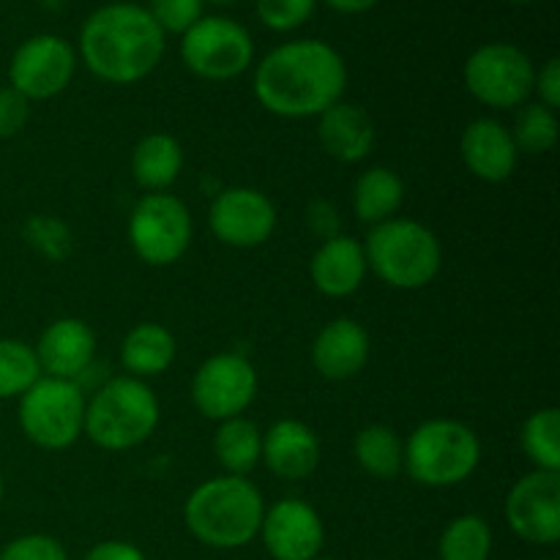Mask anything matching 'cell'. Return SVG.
<instances>
[{"instance_id":"18","label":"cell","mask_w":560,"mask_h":560,"mask_svg":"<svg viewBox=\"0 0 560 560\" xmlns=\"http://www.w3.org/2000/svg\"><path fill=\"white\" fill-rule=\"evenodd\" d=\"M320 438L310 424L299 419H279L262 432V457L266 468L277 479L304 481L320 468Z\"/></svg>"},{"instance_id":"28","label":"cell","mask_w":560,"mask_h":560,"mask_svg":"<svg viewBox=\"0 0 560 560\" xmlns=\"http://www.w3.org/2000/svg\"><path fill=\"white\" fill-rule=\"evenodd\" d=\"M441 560H490L492 528L479 514H463L446 525L438 545Z\"/></svg>"},{"instance_id":"2","label":"cell","mask_w":560,"mask_h":560,"mask_svg":"<svg viewBox=\"0 0 560 560\" xmlns=\"http://www.w3.org/2000/svg\"><path fill=\"white\" fill-rule=\"evenodd\" d=\"M164 33L145 5L107 3L80 31V58L93 77L109 85L145 80L164 58Z\"/></svg>"},{"instance_id":"8","label":"cell","mask_w":560,"mask_h":560,"mask_svg":"<svg viewBox=\"0 0 560 560\" xmlns=\"http://www.w3.org/2000/svg\"><path fill=\"white\" fill-rule=\"evenodd\" d=\"M129 244L145 266L164 268L189 252L195 222L180 197L167 191L142 195L129 213Z\"/></svg>"},{"instance_id":"39","label":"cell","mask_w":560,"mask_h":560,"mask_svg":"<svg viewBox=\"0 0 560 560\" xmlns=\"http://www.w3.org/2000/svg\"><path fill=\"white\" fill-rule=\"evenodd\" d=\"M206 3H213V5H233L235 0H206Z\"/></svg>"},{"instance_id":"22","label":"cell","mask_w":560,"mask_h":560,"mask_svg":"<svg viewBox=\"0 0 560 560\" xmlns=\"http://www.w3.org/2000/svg\"><path fill=\"white\" fill-rule=\"evenodd\" d=\"M175 355H178V345H175L173 331L153 320L131 326L120 342V364H124L126 375L137 377V381H148V377L167 372Z\"/></svg>"},{"instance_id":"25","label":"cell","mask_w":560,"mask_h":560,"mask_svg":"<svg viewBox=\"0 0 560 560\" xmlns=\"http://www.w3.org/2000/svg\"><path fill=\"white\" fill-rule=\"evenodd\" d=\"M213 457L228 476H249L262 457L260 427L246 416L219 421L213 432Z\"/></svg>"},{"instance_id":"36","label":"cell","mask_w":560,"mask_h":560,"mask_svg":"<svg viewBox=\"0 0 560 560\" xmlns=\"http://www.w3.org/2000/svg\"><path fill=\"white\" fill-rule=\"evenodd\" d=\"M534 93L539 96V104L556 109L560 107V60L550 58L539 71H536Z\"/></svg>"},{"instance_id":"4","label":"cell","mask_w":560,"mask_h":560,"mask_svg":"<svg viewBox=\"0 0 560 560\" xmlns=\"http://www.w3.org/2000/svg\"><path fill=\"white\" fill-rule=\"evenodd\" d=\"M159 399L145 381L120 375L104 383L85 402L82 435L102 452H129L156 432Z\"/></svg>"},{"instance_id":"38","label":"cell","mask_w":560,"mask_h":560,"mask_svg":"<svg viewBox=\"0 0 560 560\" xmlns=\"http://www.w3.org/2000/svg\"><path fill=\"white\" fill-rule=\"evenodd\" d=\"M326 3L339 14H364V11L375 9L381 0H326Z\"/></svg>"},{"instance_id":"30","label":"cell","mask_w":560,"mask_h":560,"mask_svg":"<svg viewBox=\"0 0 560 560\" xmlns=\"http://www.w3.org/2000/svg\"><path fill=\"white\" fill-rule=\"evenodd\" d=\"M42 377L36 350L22 339H0V399H20Z\"/></svg>"},{"instance_id":"14","label":"cell","mask_w":560,"mask_h":560,"mask_svg":"<svg viewBox=\"0 0 560 560\" xmlns=\"http://www.w3.org/2000/svg\"><path fill=\"white\" fill-rule=\"evenodd\" d=\"M277 206L271 197L252 186H230L211 202L208 224L219 244L233 249H255L262 246L277 230Z\"/></svg>"},{"instance_id":"37","label":"cell","mask_w":560,"mask_h":560,"mask_svg":"<svg viewBox=\"0 0 560 560\" xmlns=\"http://www.w3.org/2000/svg\"><path fill=\"white\" fill-rule=\"evenodd\" d=\"M85 560H145L140 547H135L131 541H102V545L93 547L88 552Z\"/></svg>"},{"instance_id":"6","label":"cell","mask_w":560,"mask_h":560,"mask_svg":"<svg viewBox=\"0 0 560 560\" xmlns=\"http://www.w3.org/2000/svg\"><path fill=\"white\" fill-rule=\"evenodd\" d=\"M479 463L481 441L463 421L430 419L405 441L402 474L432 490L463 485L476 474Z\"/></svg>"},{"instance_id":"33","label":"cell","mask_w":560,"mask_h":560,"mask_svg":"<svg viewBox=\"0 0 560 560\" xmlns=\"http://www.w3.org/2000/svg\"><path fill=\"white\" fill-rule=\"evenodd\" d=\"M25 238L33 249L42 252L49 260H63L71 249L69 230H66L63 222L52 217H33L25 224Z\"/></svg>"},{"instance_id":"32","label":"cell","mask_w":560,"mask_h":560,"mask_svg":"<svg viewBox=\"0 0 560 560\" xmlns=\"http://www.w3.org/2000/svg\"><path fill=\"white\" fill-rule=\"evenodd\" d=\"M202 9H206V0H151L148 3V14L153 16L162 33H175V36H184L195 22L202 20Z\"/></svg>"},{"instance_id":"40","label":"cell","mask_w":560,"mask_h":560,"mask_svg":"<svg viewBox=\"0 0 560 560\" xmlns=\"http://www.w3.org/2000/svg\"><path fill=\"white\" fill-rule=\"evenodd\" d=\"M3 495H5V485H3V474H0V503H3Z\"/></svg>"},{"instance_id":"12","label":"cell","mask_w":560,"mask_h":560,"mask_svg":"<svg viewBox=\"0 0 560 560\" xmlns=\"http://www.w3.org/2000/svg\"><path fill=\"white\" fill-rule=\"evenodd\" d=\"M74 71V47L52 33H38L22 42L11 55L9 85L27 102H47L69 88Z\"/></svg>"},{"instance_id":"21","label":"cell","mask_w":560,"mask_h":560,"mask_svg":"<svg viewBox=\"0 0 560 560\" xmlns=\"http://www.w3.org/2000/svg\"><path fill=\"white\" fill-rule=\"evenodd\" d=\"M317 140L331 159L355 164L370 156L375 148V120L359 104L337 102L317 115Z\"/></svg>"},{"instance_id":"26","label":"cell","mask_w":560,"mask_h":560,"mask_svg":"<svg viewBox=\"0 0 560 560\" xmlns=\"http://www.w3.org/2000/svg\"><path fill=\"white\" fill-rule=\"evenodd\" d=\"M355 465L377 481H394L402 474L405 441L386 424H366L353 438Z\"/></svg>"},{"instance_id":"1","label":"cell","mask_w":560,"mask_h":560,"mask_svg":"<svg viewBox=\"0 0 560 560\" xmlns=\"http://www.w3.org/2000/svg\"><path fill=\"white\" fill-rule=\"evenodd\" d=\"M345 88V58L320 38L279 44L255 69L257 102L279 118H317L342 102Z\"/></svg>"},{"instance_id":"20","label":"cell","mask_w":560,"mask_h":560,"mask_svg":"<svg viewBox=\"0 0 560 560\" xmlns=\"http://www.w3.org/2000/svg\"><path fill=\"white\" fill-rule=\"evenodd\" d=\"M366 257L361 241L350 235H334L326 238L312 255L310 277L317 293L328 299H348L364 284L366 279Z\"/></svg>"},{"instance_id":"7","label":"cell","mask_w":560,"mask_h":560,"mask_svg":"<svg viewBox=\"0 0 560 560\" xmlns=\"http://www.w3.org/2000/svg\"><path fill=\"white\" fill-rule=\"evenodd\" d=\"M85 394L74 381L42 375L20 397V430L42 452L74 446L85 430Z\"/></svg>"},{"instance_id":"16","label":"cell","mask_w":560,"mask_h":560,"mask_svg":"<svg viewBox=\"0 0 560 560\" xmlns=\"http://www.w3.org/2000/svg\"><path fill=\"white\" fill-rule=\"evenodd\" d=\"M33 350L42 375L77 383L96 359V334L80 317H58L44 328Z\"/></svg>"},{"instance_id":"3","label":"cell","mask_w":560,"mask_h":560,"mask_svg":"<svg viewBox=\"0 0 560 560\" xmlns=\"http://www.w3.org/2000/svg\"><path fill=\"white\" fill-rule=\"evenodd\" d=\"M266 501L246 476H217L191 490L184 503L186 530L213 550H238L260 534Z\"/></svg>"},{"instance_id":"5","label":"cell","mask_w":560,"mask_h":560,"mask_svg":"<svg viewBox=\"0 0 560 560\" xmlns=\"http://www.w3.org/2000/svg\"><path fill=\"white\" fill-rule=\"evenodd\" d=\"M361 246L366 268L394 290H421L441 273V241L416 219L394 217L375 224Z\"/></svg>"},{"instance_id":"9","label":"cell","mask_w":560,"mask_h":560,"mask_svg":"<svg viewBox=\"0 0 560 560\" xmlns=\"http://www.w3.org/2000/svg\"><path fill=\"white\" fill-rule=\"evenodd\" d=\"M465 88L492 109H517L534 96L536 66L525 49L509 42L481 44L463 69Z\"/></svg>"},{"instance_id":"17","label":"cell","mask_w":560,"mask_h":560,"mask_svg":"<svg viewBox=\"0 0 560 560\" xmlns=\"http://www.w3.org/2000/svg\"><path fill=\"white\" fill-rule=\"evenodd\" d=\"M459 156L474 178L485 184H503L514 175L520 151L509 126L495 118H476L465 126L459 137Z\"/></svg>"},{"instance_id":"42","label":"cell","mask_w":560,"mask_h":560,"mask_svg":"<svg viewBox=\"0 0 560 560\" xmlns=\"http://www.w3.org/2000/svg\"><path fill=\"white\" fill-rule=\"evenodd\" d=\"M312 560H328V558H312Z\"/></svg>"},{"instance_id":"27","label":"cell","mask_w":560,"mask_h":560,"mask_svg":"<svg viewBox=\"0 0 560 560\" xmlns=\"http://www.w3.org/2000/svg\"><path fill=\"white\" fill-rule=\"evenodd\" d=\"M520 446L536 470H560V410L539 408L525 419Z\"/></svg>"},{"instance_id":"13","label":"cell","mask_w":560,"mask_h":560,"mask_svg":"<svg viewBox=\"0 0 560 560\" xmlns=\"http://www.w3.org/2000/svg\"><path fill=\"white\" fill-rule=\"evenodd\" d=\"M506 523L528 545L550 547L560 539V470H530L506 495Z\"/></svg>"},{"instance_id":"19","label":"cell","mask_w":560,"mask_h":560,"mask_svg":"<svg viewBox=\"0 0 560 560\" xmlns=\"http://www.w3.org/2000/svg\"><path fill=\"white\" fill-rule=\"evenodd\" d=\"M370 334L353 317L326 323L312 342V366L326 381H350L370 361Z\"/></svg>"},{"instance_id":"31","label":"cell","mask_w":560,"mask_h":560,"mask_svg":"<svg viewBox=\"0 0 560 560\" xmlns=\"http://www.w3.org/2000/svg\"><path fill=\"white\" fill-rule=\"evenodd\" d=\"M315 5L317 0H257V16L268 31L290 33L315 14Z\"/></svg>"},{"instance_id":"24","label":"cell","mask_w":560,"mask_h":560,"mask_svg":"<svg viewBox=\"0 0 560 560\" xmlns=\"http://www.w3.org/2000/svg\"><path fill=\"white\" fill-rule=\"evenodd\" d=\"M405 202V180L392 167H370L355 178L353 213L361 224L388 222Z\"/></svg>"},{"instance_id":"41","label":"cell","mask_w":560,"mask_h":560,"mask_svg":"<svg viewBox=\"0 0 560 560\" xmlns=\"http://www.w3.org/2000/svg\"><path fill=\"white\" fill-rule=\"evenodd\" d=\"M509 3H517V5H528V3H534V0H509Z\"/></svg>"},{"instance_id":"29","label":"cell","mask_w":560,"mask_h":560,"mask_svg":"<svg viewBox=\"0 0 560 560\" xmlns=\"http://www.w3.org/2000/svg\"><path fill=\"white\" fill-rule=\"evenodd\" d=\"M509 131H512V140L520 153H530V156L550 153L560 131L558 113L539 102H525L523 107H517V118Z\"/></svg>"},{"instance_id":"34","label":"cell","mask_w":560,"mask_h":560,"mask_svg":"<svg viewBox=\"0 0 560 560\" xmlns=\"http://www.w3.org/2000/svg\"><path fill=\"white\" fill-rule=\"evenodd\" d=\"M0 560H69V556L55 536L27 534L9 541L0 552Z\"/></svg>"},{"instance_id":"15","label":"cell","mask_w":560,"mask_h":560,"mask_svg":"<svg viewBox=\"0 0 560 560\" xmlns=\"http://www.w3.org/2000/svg\"><path fill=\"white\" fill-rule=\"evenodd\" d=\"M268 556L273 560L320 558L326 528L315 506L299 498H284L262 514L260 534Z\"/></svg>"},{"instance_id":"35","label":"cell","mask_w":560,"mask_h":560,"mask_svg":"<svg viewBox=\"0 0 560 560\" xmlns=\"http://www.w3.org/2000/svg\"><path fill=\"white\" fill-rule=\"evenodd\" d=\"M31 120V102L14 88H0V140H11L20 135Z\"/></svg>"},{"instance_id":"23","label":"cell","mask_w":560,"mask_h":560,"mask_svg":"<svg viewBox=\"0 0 560 560\" xmlns=\"http://www.w3.org/2000/svg\"><path fill=\"white\" fill-rule=\"evenodd\" d=\"M180 170H184V148L173 135L153 131L142 137L131 151V175L148 195L167 191L180 178Z\"/></svg>"},{"instance_id":"10","label":"cell","mask_w":560,"mask_h":560,"mask_svg":"<svg viewBox=\"0 0 560 560\" xmlns=\"http://www.w3.org/2000/svg\"><path fill=\"white\" fill-rule=\"evenodd\" d=\"M180 60L195 77L228 82L244 74L255 60V42L230 16H202L180 36Z\"/></svg>"},{"instance_id":"11","label":"cell","mask_w":560,"mask_h":560,"mask_svg":"<svg viewBox=\"0 0 560 560\" xmlns=\"http://www.w3.org/2000/svg\"><path fill=\"white\" fill-rule=\"evenodd\" d=\"M257 370L244 353H217L197 366L191 377V402L208 421L244 416L257 399Z\"/></svg>"}]
</instances>
